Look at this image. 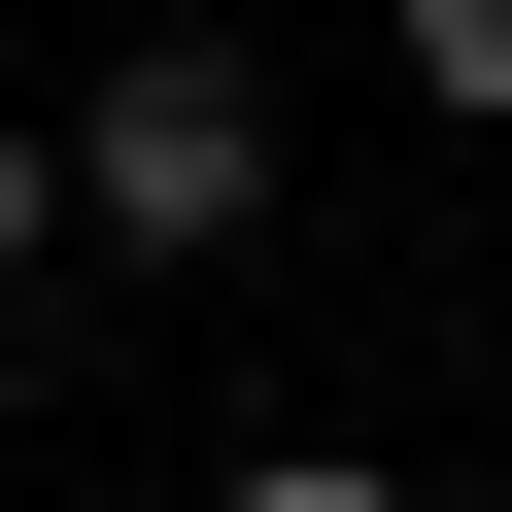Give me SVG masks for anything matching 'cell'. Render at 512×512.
I'll return each instance as SVG.
<instances>
[{"instance_id": "obj_1", "label": "cell", "mask_w": 512, "mask_h": 512, "mask_svg": "<svg viewBox=\"0 0 512 512\" xmlns=\"http://www.w3.org/2000/svg\"><path fill=\"white\" fill-rule=\"evenodd\" d=\"M239 239H274V69L239 35H137L69 103V274H239Z\"/></svg>"}, {"instance_id": "obj_2", "label": "cell", "mask_w": 512, "mask_h": 512, "mask_svg": "<svg viewBox=\"0 0 512 512\" xmlns=\"http://www.w3.org/2000/svg\"><path fill=\"white\" fill-rule=\"evenodd\" d=\"M376 69H410L444 137H512V0H376Z\"/></svg>"}, {"instance_id": "obj_3", "label": "cell", "mask_w": 512, "mask_h": 512, "mask_svg": "<svg viewBox=\"0 0 512 512\" xmlns=\"http://www.w3.org/2000/svg\"><path fill=\"white\" fill-rule=\"evenodd\" d=\"M35 274H69V137L0 103V308H35Z\"/></svg>"}, {"instance_id": "obj_4", "label": "cell", "mask_w": 512, "mask_h": 512, "mask_svg": "<svg viewBox=\"0 0 512 512\" xmlns=\"http://www.w3.org/2000/svg\"><path fill=\"white\" fill-rule=\"evenodd\" d=\"M205 512H410V478H376V444H239Z\"/></svg>"}]
</instances>
